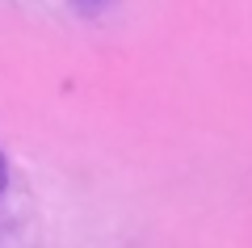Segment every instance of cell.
Segmentation results:
<instances>
[{"label": "cell", "mask_w": 252, "mask_h": 248, "mask_svg": "<svg viewBox=\"0 0 252 248\" xmlns=\"http://www.w3.org/2000/svg\"><path fill=\"white\" fill-rule=\"evenodd\" d=\"M4 177H9V164H4V151H0V189H4Z\"/></svg>", "instance_id": "6da1fadb"}]
</instances>
